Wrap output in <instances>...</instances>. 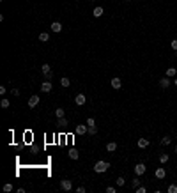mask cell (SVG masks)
Listing matches in <instances>:
<instances>
[{
	"label": "cell",
	"mask_w": 177,
	"mask_h": 193,
	"mask_svg": "<svg viewBox=\"0 0 177 193\" xmlns=\"http://www.w3.org/2000/svg\"><path fill=\"white\" fill-rule=\"evenodd\" d=\"M115 184H117V186H124V184H126V179H124V177H117V183H115Z\"/></svg>",
	"instance_id": "obj_28"
},
{
	"label": "cell",
	"mask_w": 177,
	"mask_h": 193,
	"mask_svg": "<svg viewBox=\"0 0 177 193\" xmlns=\"http://www.w3.org/2000/svg\"><path fill=\"white\" fill-rule=\"evenodd\" d=\"M64 115H66L64 108H62V106H59V108L55 110V117H57V119H60V117H64Z\"/></svg>",
	"instance_id": "obj_19"
},
{
	"label": "cell",
	"mask_w": 177,
	"mask_h": 193,
	"mask_svg": "<svg viewBox=\"0 0 177 193\" xmlns=\"http://www.w3.org/2000/svg\"><path fill=\"white\" fill-rule=\"evenodd\" d=\"M174 85H177V76H175V80H174Z\"/></svg>",
	"instance_id": "obj_36"
},
{
	"label": "cell",
	"mask_w": 177,
	"mask_h": 193,
	"mask_svg": "<svg viewBox=\"0 0 177 193\" xmlns=\"http://www.w3.org/2000/svg\"><path fill=\"white\" fill-rule=\"evenodd\" d=\"M168 160H170V156H168V154H161V156H160V163H161V165H165Z\"/></svg>",
	"instance_id": "obj_24"
},
{
	"label": "cell",
	"mask_w": 177,
	"mask_h": 193,
	"mask_svg": "<svg viewBox=\"0 0 177 193\" xmlns=\"http://www.w3.org/2000/svg\"><path fill=\"white\" fill-rule=\"evenodd\" d=\"M87 126H88V128H91V126H96V121H94L92 117H88V119H87Z\"/></svg>",
	"instance_id": "obj_29"
},
{
	"label": "cell",
	"mask_w": 177,
	"mask_h": 193,
	"mask_svg": "<svg viewBox=\"0 0 177 193\" xmlns=\"http://www.w3.org/2000/svg\"><path fill=\"white\" fill-rule=\"evenodd\" d=\"M154 176H156V179H165V177H167V170H165L163 167H160V168H156Z\"/></svg>",
	"instance_id": "obj_7"
},
{
	"label": "cell",
	"mask_w": 177,
	"mask_h": 193,
	"mask_svg": "<svg viewBox=\"0 0 177 193\" xmlns=\"http://www.w3.org/2000/svg\"><path fill=\"white\" fill-rule=\"evenodd\" d=\"M68 124H69V119H66V117H60V119H59V122H57V126H59V128H66Z\"/></svg>",
	"instance_id": "obj_17"
},
{
	"label": "cell",
	"mask_w": 177,
	"mask_h": 193,
	"mask_svg": "<svg viewBox=\"0 0 177 193\" xmlns=\"http://www.w3.org/2000/svg\"><path fill=\"white\" fill-rule=\"evenodd\" d=\"M160 144H161V145H170V144H172V138H170V137H163Z\"/></svg>",
	"instance_id": "obj_21"
},
{
	"label": "cell",
	"mask_w": 177,
	"mask_h": 193,
	"mask_svg": "<svg viewBox=\"0 0 177 193\" xmlns=\"http://www.w3.org/2000/svg\"><path fill=\"white\" fill-rule=\"evenodd\" d=\"M174 151H175V154H177V145H175V149H174Z\"/></svg>",
	"instance_id": "obj_37"
},
{
	"label": "cell",
	"mask_w": 177,
	"mask_h": 193,
	"mask_svg": "<svg viewBox=\"0 0 177 193\" xmlns=\"http://www.w3.org/2000/svg\"><path fill=\"white\" fill-rule=\"evenodd\" d=\"M41 71H43V75H44V78H46V80H52L53 73H52V68L48 66V64H43V68H41Z\"/></svg>",
	"instance_id": "obj_2"
},
{
	"label": "cell",
	"mask_w": 177,
	"mask_h": 193,
	"mask_svg": "<svg viewBox=\"0 0 177 193\" xmlns=\"http://www.w3.org/2000/svg\"><path fill=\"white\" fill-rule=\"evenodd\" d=\"M76 193H85V188H83V186H78V188H76Z\"/></svg>",
	"instance_id": "obj_34"
},
{
	"label": "cell",
	"mask_w": 177,
	"mask_h": 193,
	"mask_svg": "<svg viewBox=\"0 0 177 193\" xmlns=\"http://www.w3.org/2000/svg\"><path fill=\"white\" fill-rule=\"evenodd\" d=\"M4 191H6V193L13 191V184H9V183H7V184H4Z\"/></svg>",
	"instance_id": "obj_30"
},
{
	"label": "cell",
	"mask_w": 177,
	"mask_h": 193,
	"mask_svg": "<svg viewBox=\"0 0 177 193\" xmlns=\"http://www.w3.org/2000/svg\"><path fill=\"white\" fill-rule=\"evenodd\" d=\"M110 85H112V89L119 91V89L122 87V82H121V78H112V82H110Z\"/></svg>",
	"instance_id": "obj_8"
},
{
	"label": "cell",
	"mask_w": 177,
	"mask_h": 193,
	"mask_svg": "<svg viewBox=\"0 0 177 193\" xmlns=\"http://www.w3.org/2000/svg\"><path fill=\"white\" fill-rule=\"evenodd\" d=\"M124 2H129V0H124Z\"/></svg>",
	"instance_id": "obj_38"
},
{
	"label": "cell",
	"mask_w": 177,
	"mask_h": 193,
	"mask_svg": "<svg viewBox=\"0 0 177 193\" xmlns=\"http://www.w3.org/2000/svg\"><path fill=\"white\" fill-rule=\"evenodd\" d=\"M68 156H69L71 160H78V158H80V153H78V149L71 147V149H69V151H68Z\"/></svg>",
	"instance_id": "obj_9"
},
{
	"label": "cell",
	"mask_w": 177,
	"mask_h": 193,
	"mask_svg": "<svg viewBox=\"0 0 177 193\" xmlns=\"http://www.w3.org/2000/svg\"><path fill=\"white\" fill-rule=\"evenodd\" d=\"M145 170H147V168H145V163H137V165H135V174H137L138 177L145 174Z\"/></svg>",
	"instance_id": "obj_4"
},
{
	"label": "cell",
	"mask_w": 177,
	"mask_h": 193,
	"mask_svg": "<svg viewBox=\"0 0 177 193\" xmlns=\"http://www.w3.org/2000/svg\"><path fill=\"white\" fill-rule=\"evenodd\" d=\"M60 188H62L64 191H69V190L73 188V183H71L69 179H62V181H60Z\"/></svg>",
	"instance_id": "obj_6"
},
{
	"label": "cell",
	"mask_w": 177,
	"mask_h": 193,
	"mask_svg": "<svg viewBox=\"0 0 177 193\" xmlns=\"http://www.w3.org/2000/svg\"><path fill=\"white\" fill-rule=\"evenodd\" d=\"M11 92H13V96H20V91H18V89H13Z\"/></svg>",
	"instance_id": "obj_35"
},
{
	"label": "cell",
	"mask_w": 177,
	"mask_h": 193,
	"mask_svg": "<svg viewBox=\"0 0 177 193\" xmlns=\"http://www.w3.org/2000/svg\"><path fill=\"white\" fill-rule=\"evenodd\" d=\"M149 147V140L147 138H138V149H147Z\"/></svg>",
	"instance_id": "obj_15"
},
{
	"label": "cell",
	"mask_w": 177,
	"mask_h": 193,
	"mask_svg": "<svg viewBox=\"0 0 177 193\" xmlns=\"http://www.w3.org/2000/svg\"><path fill=\"white\" fill-rule=\"evenodd\" d=\"M37 103H39V96H37V94L30 96V99H29V106H30V108H34V106H37Z\"/></svg>",
	"instance_id": "obj_11"
},
{
	"label": "cell",
	"mask_w": 177,
	"mask_h": 193,
	"mask_svg": "<svg viewBox=\"0 0 177 193\" xmlns=\"http://www.w3.org/2000/svg\"><path fill=\"white\" fill-rule=\"evenodd\" d=\"M60 85H62V87H69V85H71V82H69V78H66V76H64V78L60 80Z\"/></svg>",
	"instance_id": "obj_23"
},
{
	"label": "cell",
	"mask_w": 177,
	"mask_h": 193,
	"mask_svg": "<svg viewBox=\"0 0 177 193\" xmlns=\"http://www.w3.org/2000/svg\"><path fill=\"white\" fill-rule=\"evenodd\" d=\"M9 105H11L9 99H2V101H0V106H2V108H9Z\"/></svg>",
	"instance_id": "obj_25"
},
{
	"label": "cell",
	"mask_w": 177,
	"mask_h": 193,
	"mask_svg": "<svg viewBox=\"0 0 177 193\" xmlns=\"http://www.w3.org/2000/svg\"><path fill=\"white\" fill-rule=\"evenodd\" d=\"M50 29H52V32H55V34H59V32L62 30V25L59 23V21H53V23H52V27H50Z\"/></svg>",
	"instance_id": "obj_13"
},
{
	"label": "cell",
	"mask_w": 177,
	"mask_h": 193,
	"mask_svg": "<svg viewBox=\"0 0 177 193\" xmlns=\"http://www.w3.org/2000/svg\"><path fill=\"white\" fill-rule=\"evenodd\" d=\"M106 151H108V153L117 151V142H108V144H106Z\"/></svg>",
	"instance_id": "obj_14"
},
{
	"label": "cell",
	"mask_w": 177,
	"mask_h": 193,
	"mask_svg": "<svg viewBox=\"0 0 177 193\" xmlns=\"http://www.w3.org/2000/svg\"><path fill=\"white\" fill-rule=\"evenodd\" d=\"M103 13H105V9H103L101 6H98V7H94V11H92V14H94L96 18H99V16H103Z\"/></svg>",
	"instance_id": "obj_16"
},
{
	"label": "cell",
	"mask_w": 177,
	"mask_h": 193,
	"mask_svg": "<svg viewBox=\"0 0 177 193\" xmlns=\"http://www.w3.org/2000/svg\"><path fill=\"white\" fill-rule=\"evenodd\" d=\"M167 76H168V78H175V76H177V69H175V68H168V69H167Z\"/></svg>",
	"instance_id": "obj_18"
},
{
	"label": "cell",
	"mask_w": 177,
	"mask_h": 193,
	"mask_svg": "<svg viewBox=\"0 0 177 193\" xmlns=\"http://www.w3.org/2000/svg\"><path fill=\"white\" fill-rule=\"evenodd\" d=\"M140 184H142V183H140V179H138V176H137L135 179H133V181H131V186H133V188H135V190H137V188H138Z\"/></svg>",
	"instance_id": "obj_22"
},
{
	"label": "cell",
	"mask_w": 177,
	"mask_h": 193,
	"mask_svg": "<svg viewBox=\"0 0 177 193\" xmlns=\"http://www.w3.org/2000/svg\"><path fill=\"white\" fill-rule=\"evenodd\" d=\"M96 133H98V128H96V126H91V128H88V135H92V137H94Z\"/></svg>",
	"instance_id": "obj_27"
},
{
	"label": "cell",
	"mask_w": 177,
	"mask_h": 193,
	"mask_svg": "<svg viewBox=\"0 0 177 193\" xmlns=\"http://www.w3.org/2000/svg\"><path fill=\"white\" fill-rule=\"evenodd\" d=\"M115 191H117L115 186H108V188H106V193H115Z\"/></svg>",
	"instance_id": "obj_31"
},
{
	"label": "cell",
	"mask_w": 177,
	"mask_h": 193,
	"mask_svg": "<svg viewBox=\"0 0 177 193\" xmlns=\"http://www.w3.org/2000/svg\"><path fill=\"white\" fill-rule=\"evenodd\" d=\"M75 133H76V135H82V137L87 135V133H88V126H87V124H80V126H76Z\"/></svg>",
	"instance_id": "obj_3"
},
{
	"label": "cell",
	"mask_w": 177,
	"mask_h": 193,
	"mask_svg": "<svg viewBox=\"0 0 177 193\" xmlns=\"http://www.w3.org/2000/svg\"><path fill=\"white\" fill-rule=\"evenodd\" d=\"M75 103H76L78 106H82V105H85V103H87V98H85L83 94H78V96L75 98Z\"/></svg>",
	"instance_id": "obj_12"
},
{
	"label": "cell",
	"mask_w": 177,
	"mask_h": 193,
	"mask_svg": "<svg viewBox=\"0 0 177 193\" xmlns=\"http://www.w3.org/2000/svg\"><path fill=\"white\" fill-rule=\"evenodd\" d=\"M52 89H53V83H52L50 80H46V82L41 83V91H43V92H50Z\"/></svg>",
	"instance_id": "obj_5"
},
{
	"label": "cell",
	"mask_w": 177,
	"mask_h": 193,
	"mask_svg": "<svg viewBox=\"0 0 177 193\" xmlns=\"http://www.w3.org/2000/svg\"><path fill=\"white\" fill-rule=\"evenodd\" d=\"M108 168H110V163L101 160V161H96V165H94V172H96V174H105Z\"/></svg>",
	"instance_id": "obj_1"
},
{
	"label": "cell",
	"mask_w": 177,
	"mask_h": 193,
	"mask_svg": "<svg viewBox=\"0 0 177 193\" xmlns=\"http://www.w3.org/2000/svg\"><path fill=\"white\" fill-rule=\"evenodd\" d=\"M170 46H172V48H174V50H177V39H174V41H172V43H170Z\"/></svg>",
	"instance_id": "obj_33"
},
{
	"label": "cell",
	"mask_w": 177,
	"mask_h": 193,
	"mask_svg": "<svg viewBox=\"0 0 177 193\" xmlns=\"http://www.w3.org/2000/svg\"><path fill=\"white\" fill-rule=\"evenodd\" d=\"M48 39H50V34H48V32H41V34H39V41H43V43H46Z\"/></svg>",
	"instance_id": "obj_20"
},
{
	"label": "cell",
	"mask_w": 177,
	"mask_h": 193,
	"mask_svg": "<svg viewBox=\"0 0 177 193\" xmlns=\"http://www.w3.org/2000/svg\"><path fill=\"white\" fill-rule=\"evenodd\" d=\"M160 87H161V89H168V87H170V78H168V76H163V78L160 80Z\"/></svg>",
	"instance_id": "obj_10"
},
{
	"label": "cell",
	"mask_w": 177,
	"mask_h": 193,
	"mask_svg": "<svg viewBox=\"0 0 177 193\" xmlns=\"http://www.w3.org/2000/svg\"><path fill=\"white\" fill-rule=\"evenodd\" d=\"M167 191H168V193H177V186H175V184H170V186L167 188Z\"/></svg>",
	"instance_id": "obj_26"
},
{
	"label": "cell",
	"mask_w": 177,
	"mask_h": 193,
	"mask_svg": "<svg viewBox=\"0 0 177 193\" xmlns=\"http://www.w3.org/2000/svg\"><path fill=\"white\" fill-rule=\"evenodd\" d=\"M145 191H147L145 186H138V188H137V193H145Z\"/></svg>",
	"instance_id": "obj_32"
}]
</instances>
